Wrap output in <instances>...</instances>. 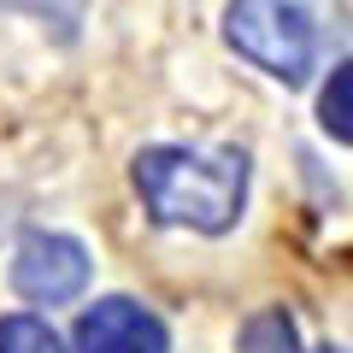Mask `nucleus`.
<instances>
[{
	"label": "nucleus",
	"instance_id": "2",
	"mask_svg": "<svg viewBox=\"0 0 353 353\" xmlns=\"http://www.w3.org/2000/svg\"><path fill=\"white\" fill-rule=\"evenodd\" d=\"M224 41L277 83H306L318 65V24L301 0H230Z\"/></svg>",
	"mask_w": 353,
	"mask_h": 353
},
{
	"label": "nucleus",
	"instance_id": "6",
	"mask_svg": "<svg viewBox=\"0 0 353 353\" xmlns=\"http://www.w3.org/2000/svg\"><path fill=\"white\" fill-rule=\"evenodd\" d=\"M318 124H324L341 148L353 141V65H336V71H330V88H324V101H318Z\"/></svg>",
	"mask_w": 353,
	"mask_h": 353
},
{
	"label": "nucleus",
	"instance_id": "4",
	"mask_svg": "<svg viewBox=\"0 0 353 353\" xmlns=\"http://www.w3.org/2000/svg\"><path fill=\"white\" fill-rule=\"evenodd\" d=\"M71 347L77 353H171V336H165V324L141 301L106 294V301H94L77 318Z\"/></svg>",
	"mask_w": 353,
	"mask_h": 353
},
{
	"label": "nucleus",
	"instance_id": "3",
	"mask_svg": "<svg viewBox=\"0 0 353 353\" xmlns=\"http://www.w3.org/2000/svg\"><path fill=\"white\" fill-rule=\"evenodd\" d=\"M88 271L94 265H88V248L77 236L36 230V236H24V248L12 259V289L36 306H65L88 289Z\"/></svg>",
	"mask_w": 353,
	"mask_h": 353
},
{
	"label": "nucleus",
	"instance_id": "7",
	"mask_svg": "<svg viewBox=\"0 0 353 353\" xmlns=\"http://www.w3.org/2000/svg\"><path fill=\"white\" fill-rule=\"evenodd\" d=\"M0 353H65V347L48 330V318L12 312V318H0Z\"/></svg>",
	"mask_w": 353,
	"mask_h": 353
},
{
	"label": "nucleus",
	"instance_id": "5",
	"mask_svg": "<svg viewBox=\"0 0 353 353\" xmlns=\"http://www.w3.org/2000/svg\"><path fill=\"white\" fill-rule=\"evenodd\" d=\"M241 353H301V336H294V318L283 306H265L241 324Z\"/></svg>",
	"mask_w": 353,
	"mask_h": 353
},
{
	"label": "nucleus",
	"instance_id": "1",
	"mask_svg": "<svg viewBox=\"0 0 353 353\" xmlns=\"http://www.w3.org/2000/svg\"><path fill=\"white\" fill-rule=\"evenodd\" d=\"M136 194L153 224L224 236L248 206V153L241 148H148L136 153Z\"/></svg>",
	"mask_w": 353,
	"mask_h": 353
},
{
	"label": "nucleus",
	"instance_id": "8",
	"mask_svg": "<svg viewBox=\"0 0 353 353\" xmlns=\"http://www.w3.org/2000/svg\"><path fill=\"white\" fill-rule=\"evenodd\" d=\"M324 353H341V347H324Z\"/></svg>",
	"mask_w": 353,
	"mask_h": 353
}]
</instances>
